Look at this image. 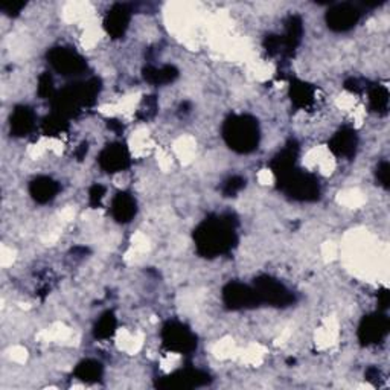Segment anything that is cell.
<instances>
[{
	"label": "cell",
	"instance_id": "obj_1",
	"mask_svg": "<svg viewBox=\"0 0 390 390\" xmlns=\"http://www.w3.org/2000/svg\"><path fill=\"white\" fill-rule=\"evenodd\" d=\"M194 241L201 256L215 258L225 255L236 244L235 226L226 216H212L195 229Z\"/></svg>",
	"mask_w": 390,
	"mask_h": 390
},
{
	"label": "cell",
	"instance_id": "obj_2",
	"mask_svg": "<svg viewBox=\"0 0 390 390\" xmlns=\"http://www.w3.org/2000/svg\"><path fill=\"white\" fill-rule=\"evenodd\" d=\"M223 137L230 150L240 154H247L258 148L259 125L249 114H234L223 125Z\"/></svg>",
	"mask_w": 390,
	"mask_h": 390
},
{
	"label": "cell",
	"instance_id": "obj_3",
	"mask_svg": "<svg viewBox=\"0 0 390 390\" xmlns=\"http://www.w3.org/2000/svg\"><path fill=\"white\" fill-rule=\"evenodd\" d=\"M278 183L280 191H284L293 200L314 201L320 197L319 180L305 171L294 168L288 174L279 177Z\"/></svg>",
	"mask_w": 390,
	"mask_h": 390
},
{
	"label": "cell",
	"instance_id": "obj_4",
	"mask_svg": "<svg viewBox=\"0 0 390 390\" xmlns=\"http://www.w3.org/2000/svg\"><path fill=\"white\" fill-rule=\"evenodd\" d=\"M163 346L168 351L177 353H189L197 348V338L185 325L168 322L162 329Z\"/></svg>",
	"mask_w": 390,
	"mask_h": 390
},
{
	"label": "cell",
	"instance_id": "obj_5",
	"mask_svg": "<svg viewBox=\"0 0 390 390\" xmlns=\"http://www.w3.org/2000/svg\"><path fill=\"white\" fill-rule=\"evenodd\" d=\"M255 291L259 303L265 302L273 307H287L294 300L293 294L279 283L270 276H261L255 280Z\"/></svg>",
	"mask_w": 390,
	"mask_h": 390
},
{
	"label": "cell",
	"instance_id": "obj_6",
	"mask_svg": "<svg viewBox=\"0 0 390 390\" xmlns=\"http://www.w3.org/2000/svg\"><path fill=\"white\" fill-rule=\"evenodd\" d=\"M48 60L59 74L64 76L79 75L85 70L88 64L79 54L69 48H54L48 52Z\"/></svg>",
	"mask_w": 390,
	"mask_h": 390
},
{
	"label": "cell",
	"instance_id": "obj_7",
	"mask_svg": "<svg viewBox=\"0 0 390 390\" xmlns=\"http://www.w3.org/2000/svg\"><path fill=\"white\" fill-rule=\"evenodd\" d=\"M389 317L384 313L366 316L358 327V340L365 346L378 345L389 334Z\"/></svg>",
	"mask_w": 390,
	"mask_h": 390
},
{
	"label": "cell",
	"instance_id": "obj_8",
	"mask_svg": "<svg viewBox=\"0 0 390 390\" xmlns=\"http://www.w3.org/2000/svg\"><path fill=\"white\" fill-rule=\"evenodd\" d=\"M361 12L353 3H337L327 12V25L334 32H346L358 23Z\"/></svg>",
	"mask_w": 390,
	"mask_h": 390
},
{
	"label": "cell",
	"instance_id": "obj_9",
	"mask_svg": "<svg viewBox=\"0 0 390 390\" xmlns=\"http://www.w3.org/2000/svg\"><path fill=\"white\" fill-rule=\"evenodd\" d=\"M223 300L230 309H243L255 307L259 303L255 288H250L240 283H230L223 290Z\"/></svg>",
	"mask_w": 390,
	"mask_h": 390
},
{
	"label": "cell",
	"instance_id": "obj_10",
	"mask_svg": "<svg viewBox=\"0 0 390 390\" xmlns=\"http://www.w3.org/2000/svg\"><path fill=\"white\" fill-rule=\"evenodd\" d=\"M98 162L105 172H121L130 166V153L122 143H112L101 151Z\"/></svg>",
	"mask_w": 390,
	"mask_h": 390
},
{
	"label": "cell",
	"instance_id": "obj_11",
	"mask_svg": "<svg viewBox=\"0 0 390 390\" xmlns=\"http://www.w3.org/2000/svg\"><path fill=\"white\" fill-rule=\"evenodd\" d=\"M130 19H132V11H130L128 6L116 3L108 11L104 20V28L107 34L112 35L113 39L124 37V34L128 30Z\"/></svg>",
	"mask_w": 390,
	"mask_h": 390
},
{
	"label": "cell",
	"instance_id": "obj_12",
	"mask_svg": "<svg viewBox=\"0 0 390 390\" xmlns=\"http://www.w3.org/2000/svg\"><path fill=\"white\" fill-rule=\"evenodd\" d=\"M358 145L357 133L352 128H342L331 137L328 147L331 153L338 157H352L356 154Z\"/></svg>",
	"mask_w": 390,
	"mask_h": 390
},
{
	"label": "cell",
	"instance_id": "obj_13",
	"mask_svg": "<svg viewBox=\"0 0 390 390\" xmlns=\"http://www.w3.org/2000/svg\"><path fill=\"white\" fill-rule=\"evenodd\" d=\"M137 212L136 200L127 192H118L112 201V215L118 223H130Z\"/></svg>",
	"mask_w": 390,
	"mask_h": 390
},
{
	"label": "cell",
	"instance_id": "obj_14",
	"mask_svg": "<svg viewBox=\"0 0 390 390\" xmlns=\"http://www.w3.org/2000/svg\"><path fill=\"white\" fill-rule=\"evenodd\" d=\"M59 191H60L59 183L50 177H45V176L32 180V183L30 185L31 197L37 201V203L41 205L49 203L50 200H54Z\"/></svg>",
	"mask_w": 390,
	"mask_h": 390
},
{
	"label": "cell",
	"instance_id": "obj_15",
	"mask_svg": "<svg viewBox=\"0 0 390 390\" xmlns=\"http://www.w3.org/2000/svg\"><path fill=\"white\" fill-rule=\"evenodd\" d=\"M296 157H298V145H296L294 142H290L276 157L273 158L271 170L274 172V176L279 178V177L288 174L290 171H293Z\"/></svg>",
	"mask_w": 390,
	"mask_h": 390
},
{
	"label": "cell",
	"instance_id": "obj_16",
	"mask_svg": "<svg viewBox=\"0 0 390 390\" xmlns=\"http://www.w3.org/2000/svg\"><path fill=\"white\" fill-rule=\"evenodd\" d=\"M34 127V113L30 107L20 105L11 114V132L14 136H26Z\"/></svg>",
	"mask_w": 390,
	"mask_h": 390
},
{
	"label": "cell",
	"instance_id": "obj_17",
	"mask_svg": "<svg viewBox=\"0 0 390 390\" xmlns=\"http://www.w3.org/2000/svg\"><path fill=\"white\" fill-rule=\"evenodd\" d=\"M303 35V23L299 16H290L285 21V34L283 37V48L285 52L291 54L299 46Z\"/></svg>",
	"mask_w": 390,
	"mask_h": 390
},
{
	"label": "cell",
	"instance_id": "obj_18",
	"mask_svg": "<svg viewBox=\"0 0 390 390\" xmlns=\"http://www.w3.org/2000/svg\"><path fill=\"white\" fill-rule=\"evenodd\" d=\"M290 98L296 107L305 108L314 101V89L311 84L303 83L300 79H293L290 85Z\"/></svg>",
	"mask_w": 390,
	"mask_h": 390
},
{
	"label": "cell",
	"instance_id": "obj_19",
	"mask_svg": "<svg viewBox=\"0 0 390 390\" xmlns=\"http://www.w3.org/2000/svg\"><path fill=\"white\" fill-rule=\"evenodd\" d=\"M207 375L200 372V371H194V369H187V371H180L174 375H171L168 378V382L166 386H172V387H195L200 386L206 382Z\"/></svg>",
	"mask_w": 390,
	"mask_h": 390
},
{
	"label": "cell",
	"instance_id": "obj_20",
	"mask_svg": "<svg viewBox=\"0 0 390 390\" xmlns=\"http://www.w3.org/2000/svg\"><path fill=\"white\" fill-rule=\"evenodd\" d=\"M178 76V70L174 66H162V68H147L143 70V78L150 84H170Z\"/></svg>",
	"mask_w": 390,
	"mask_h": 390
},
{
	"label": "cell",
	"instance_id": "obj_21",
	"mask_svg": "<svg viewBox=\"0 0 390 390\" xmlns=\"http://www.w3.org/2000/svg\"><path fill=\"white\" fill-rule=\"evenodd\" d=\"M75 375L76 378L83 380L85 382L98 381L101 377H103V366L95 360H84L76 366Z\"/></svg>",
	"mask_w": 390,
	"mask_h": 390
},
{
	"label": "cell",
	"instance_id": "obj_22",
	"mask_svg": "<svg viewBox=\"0 0 390 390\" xmlns=\"http://www.w3.org/2000/svg\"><path fill=\"white\" fill-rule=\"evenodd\" d=\"M369 107L371 110L384 114L389 108V90L384 85H373L369 89Z\"/></svg>",
	"mask_w": 390,
	"mask_h": 390
},
{
	"label": "cell",
	"instance_id": "obj_23",
	"mask_svg": "<svg viewBox=\"0 0 390 390\" xmlns=\"http://www.w3.org/2000/svg\"><path fill=\"white\" fill-rule=\"evenodd\" d=\"M114 331H116V317L112 311H107L95 325V337L105 340L114 334Z\"/></svg>",
	"mask_w": 390,
	"mask_h": 390
},
{
	"label": "cell",
	"instance_id": "obj_24",
	"mask_svg": "<svg viewBox=\"0 0 390 390\" xmlns=\"http://www.w3.org/2000/svg\"><path fill=\"white\" fill-rule=\"evenodd\" d=\"M43 130L48 136H59L68 130V118L61 116L59 113L50 114L43 122Z\"/></svg>",
	"mask_w": 390,
	"mask_h": 390
},
{
	"label": "cell",
	"instance_id": "obj_25",
	"mask_svg": "<svg viewBox=\"0 0 390 390\" xmlns=\"http://www.w3.org/2000/svg\"><path fill=\"white\" fill-rule=\"evenodd\" d=\"M244 186H245V180L243 177L238 176L230 177L229 180H226L225 186H223V194H225V197H235Z\"/></svg>",
	"mask_w": 390,
	"mask_h": 390
},
{
	"label": "cell",
	"instance_id": "obj_26",
	"mask_svg": "<svg viewBox=\"0 0 390 390\" xmlns=\"http://www.w3.org/2000/svg\"><path fill=\"white\" fill-rule=\"evenodd\" d=\"M54 92V79L49 74H43L39 79V95L41 98L52 96Z\"/></svg>",
	"mask_w": 390,
	"mask_h": 390
},
{
	"label": "cell",
	"instance_id": "obj_27",
	"mask_svg": "<svg viewBox=\"0 0 390 390\" xmlns=\"http://www.w3.org/2000/svg\"><path fill=\"white\" fill-rule=\"evenodd\" d=\"M377 178H378V182L380 185L384 187V189H389V182H390V165L389 162L386 161H382L380 165H378V168H377Z\"/></svg>",
	"mask_w": 390,
	"mask_h": 390
},
{
	"label": "cell",
	"instance_id": "obj_28",
	"mask_svg": "<svg viewBox=\"0 0 390 390\" xmlns=\"http://www.w3.org/2000/svg\"><path fill=\"white\" fill-rule=\"evenodd\" d=\"M105 195V187L103 185H93L89 191V201L93 207H98L101 205Z\"/></svg>",
	"mask_w": 390,
	"mask_h": 390
},
{
	"label": "cell",
	"instance_id": "obj_29",
	"mask_svg": "<svg viewBox=\"0 0 390 390\" xmlns=\"http://www.w3.org/2000/svg\"><path fill=\"white\" fill-rule=\"evenodd\" d=\"M0 8L5 14H8V16H17V14L25 8V3L23 2H6L0 5Z\"/></svg>",
	"mask_w": 390,
	"mask_h": 390
},
{
	"label": "cell",
	"instance_id": "obj_30",
	"mask_svg": "<svg viewBox=\"0 0 390 390\" xmlns=\"http://www.w3.org/2000/svg\"><path fill=\"white\" fill-rule=\"evenodd\" d=\"M389 303H390V293L384 288V290H381L378 293V305L381 311H384V309L389 308Z\"/></svg>",
	"mask_w": 390,
	"mask_h": 390
}]
</instances>
